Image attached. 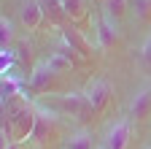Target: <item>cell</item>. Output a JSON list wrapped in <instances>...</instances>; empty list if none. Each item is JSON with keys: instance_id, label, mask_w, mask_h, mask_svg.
I'll return each instance as SVG.
<instances>
[{"instance_id": "cell-10", "label": "cell", "mask_w": 151, "mask_h": 149, "mask_svg": "<svg viewBox=\"0 0 151 149\" xmlns=\"http://www.w3.org/2000/svg\"><path fill=\"white\" fill-rule=\"evenodd\" d=\"M129 117L138 119V122H143V119L151 117V89H140L138 95L132 98V103H129Z\"/></svg>"}, {"instance_id": "cell-12", "label": "cell", "mask_w": 151, "mask_h": 149, "mask_svg": "<svg viewBox=\"0 0 151 149\" xmlns=\"http://www.w3.org/2000/svg\"><path fill=\"white\" fill-rule=\"evenodd\" d=\"M46 65H49L51 71H57V73H65V71H70V68L76 65V57H73V49H70V46H62L60 52H54L51 57L46 60Z\"/></svg>"}, {"instance_id": "cell-11", "label": "cell", "mask_w": 151, "mask_h": 149, "mask_svg": "<svg viewBox=\"0 0 151 149\" xmlns=\"http://www.w3.org/2000/svg\"><path fill=\"white\" fill-rule=\"evenodd\" d=\"M94 27H97V41H100V49H111L113 44L119 41V33L113 30V22H108L105 16H97V19H94Z\"/></svg>"}, {"instance_id": "cell-16", "label": "cell", "mask_w": 151, "mask_h": 149, "mask_svg": "<svg viewBox=\"0 0 151 149\" xmlns=\"http://www.w3.org/2000/svg\"><path fill=\"white\" fill-rule=\"evenodd\" d=\"M0 89H3V100H11L19 95V81L11 79L8 73H3V84H0Z\"/></svg>"}, {"instance_id": "cell-5", "label": "cell", "mask_w": 151, "mask_h": 149, "mask_svg": "<svg viewBox=\"0 0 151 149\" xmlns=\"http://www.w3.org/2000/svg\"><path fill=\"white\" fill-rule=\"evenodd\" d=\"M84 95L89 98L94 114H97V111H105V106H108V100H111V95H113V89H111V84H108L105 79H92V81L86 84V89H84Z\"/></svg>"}, {"instance_id": "cell-13", "label": "cell", "mask_w": 151, "mask_h": 149, "mask_svg": "<svg viewBox=\"0 0 151 149\" xmlns=\"http://www.w3.org/2000/svg\"><path fill=\"white\" fill-rule=\"evenodd\" d=\"M103 14H105V19L116 25L122 16L127 14V0H103Z\"/></svg>"}, {"instance_id": "cell-14", "label": "cell", "mask_w": 151, "mask_h": 149, "mask_svg": "<svg viewBox=\"0 0 151 149\" xmlns=\"http://www.w3.org/2000/svg\"><path fill=\"white\" fill-rule=\"evenodd\" d=\"M62 6H65V14H68V19H70V22H81V19H84V14H86V11H84V8H86V6H84V0H65Z\"/></svg>"}, {"instance_id": "cell-17", "label": "cell", "mask_w": 151, "mask_h": 149, "mask_svg": "<svg viewBox=\"0 0 151 149\" xmlns=\"http://www.w3.org/2000/svg\"><path fill=\"white\" fill-rule=\"evenodd\" d=\"M132 11L140 22H151V0H132Z\"/></svg>"}, {"instance_id": "cell-3", "label": "cell", "mask_w": 151, "mask_h": 149, "mask_svg": "<svg viewBox=\"0 0 151 149\" xmlns=\"http://www.w3.org/2000/svg\"><path fill=\"white\" fill-rule=\"evenodd\" d=\"M57 133H60V127H57V119L49 114V111L38 108V117H35V130H32V141L35 144H49L57 138Z\"/></svg>"}, {"instance_id": "cell-1", "label": "cell", "mask_w": 151, "mask_h": 149, "mask_svg": "<svg viewBox=\"0 0 151 149\" xmlns=\"http://www.w3.org/2000/svg\"><path fill=\"white\" fill-rule=\"evenodd\" d=\"M35 117H38V108L22 100L19 95L11 100H3V141L24 144L35 130Z\"/></svg>"}, {"instance_id": "cell-9", "label": "cell", "mask_w": 151, "mask_h": 149, "mask_svg": "<svg viewBox=\"0 0 151 149\" xmlns=\"http://www.w3.org/2000/svg\"><path fill=\"white\" fill-rule=\"evenodd\" d=\"M62 38H65V46H70L73 52H78L81 57H92V46L86 44V38L73 25H65L62 27Z\"/></svg>"}, {"instance_id": "cell-6", "label": "cell", "mask_w": 151, "mask_h": 149, "mask_svg": "<svg viewBox=\"0 0 151 149\" xmlns=\"http://www.w3.org/2000/svg\"><path fill=\"white\" fill-rule=\"evenodd\" d=\"M57 76H60L57 71H51L46 63H41V65L32 71V76H30L27 87H30L32 92H51L54 84H57Z\"/></svg>"}, {"instance_id": "cell-15", "label": "cell", "mask_w": 151, "mask_h": 149, "mask_svg": "<svg viewBox=\"0 0 151 149\" xmlns=\"http://www.w3.org/2000/svg\"><path fill=\"white\" fill-rule=\"evenodd\" d=\"M65 149H94V144H92V136L89 133H76V136L68 138Z\"/></svg>"}, {"instance_id": "cell-19", "label": "cell", "mask_w": 151, "mask_h": 149, "mask_svg": "<svg viewBox=\"0 0 151 149\" xmlns=\"http://www.w3.org/2000/svg\"><path fill=\"white\" fill-rule=\"evenodd\" d=\"M140 57H143V63L151 68V33H148V38L143 41V49H140Z\"/></svg>"}, {"instance_id": "cell-8", "label": "cell", "mask_w": 151, "mask_h": 149, "mask_svg": "<svg viewBox=\"0 0 151 149\" xmlns=\"http://www.w3.org/2000/svg\"><path fill=\"white\" fill-rule=\"evenodd\" d=\"M43 8V19L54 27H65L68 25V14H65V6L60 3V0H38Z\"/></svg>"}, {"instance_id": "cell-21", "label": "cell", "mask_w": 151, "mask_h": 149, "mask_svg": "<svg viewBox=\"0 0 151 149\" xmlns=\"http://www.w3.org/2000/svg\"><path fill=\"white\" fill-rule=\"evenodd\" d=\"M60 3H65V0H60Z\"/></svg>"}, {"instance_id": "cell-18", "label": "cell", "mask_w": 151, "mask_h": 149, "mask_svg": "<svg viewBox=\"0 0 151 149\" xmlns=\"http://www.w3.org/2000/svg\"><path fill=\"white\" fill-rule=\"evenodd\" d=\"M14 38V30H11V22L6 19V16H3V19H0V46H8V41Z\"/></svg>"}, {"instance_id": "cell-7", "label": "cell", "mask_w": 151, "mask_h": 149, "mask_svg": "<svg viewBox=\"0 0 151 149\" xmlns=\"http://www.w3.org/2000/svg\"><path fill=\"white\" fill-rule=\"evenodd\" d=\"M19 19H22V25L27 30H38L41 22H43V8H41V3H38V0H24L22 8H19Z\"/></svg>"}, {"instance_id": "cell-20", "label": "cell", "mask_w": 151, "mask_h": 149, "mask_svg": "<svg viewBox=\"0 0 151 149\" xmlns=\"http://www.w3.org/2000/svg\"><path fill=\"white\" fill-rule=\"evenodd\" d=\"M3 149H24V144H19V141H3Z\"/></svg>"}, {"instance_id": "cell-4", "label": "cell", "mask_w": 151, "mask_h": 149, "mask_svg": "<svg viewBox=\"0 0 151 149\" xmlns=\"http://www.w3.org/2000/svg\"><path fill=\"white\" fill-rule=\"evenodd\" d=\"M129 136H132V122L129 119H119L105 130V149H127L129 146Z\"/></svg>"}, {"instance_id": "cell-22", "label": "cell", "mask_w": 151, "mask_h": 149, "mask_svg": "<svg viewBox=\"0 0 151 149\" xmlns=\"http://www.w3.org/2000/svg\"><path fill=\"white\" fill-rule=\"evenodd\" d=\"M103 149H105V146H103Z\"/></svg>"}, {"instance_id": "cell-2", "label": "cell", "mask_w": 151, "mask_h": 149, "mask_svg": "<svg viewBox=\"0 0 151 149\" xmlns=\"http://www.w3.org/2000/svg\"><path fill=\"white\" fill-rule=\"evenodd\" d=\"M57 106H60L65 114L78 117V119H89L94 114V108H92V103H89V98L84 95V92H68V95H60Z\"/></svg>"}]
</instances>
